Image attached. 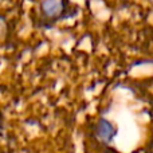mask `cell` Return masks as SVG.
I'll list each match as a JSON object with an SVG mask.
<instances>
[{"label": "cell", "instance_id": "obj_1", "mask_svg": "<svg viewBox=\"0 0 153 153\" xmlns=\"http://www.w3.org/2000/svg\"><path fill=\"white\" fill-rule=\"evenodd\" d=\"M40 8L47 18H58L63 12L65 3L63 0H43Z\"/></svg>", "mask_w": 153, "mask_h": 153}, {"label": "cell", "instance_id": "obj_2", "mask_svg": "<svg viewBox=\"0 0 153 153\" xmlns=\"http://www.w3.org/2000/svg\"><path fill=\"white\" fill-rule=\"evenodd\" d=\"M98 136H100L102 140H109L114 136V128L106 120H101L100 124H98Z\"/></svg>", "mask_w": 153, "mask_h": 153}]
</instances>
